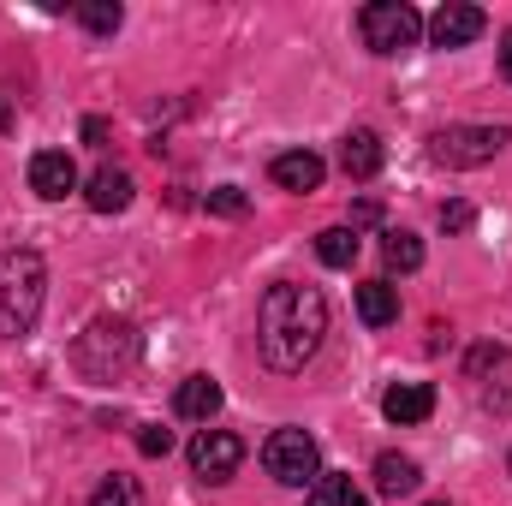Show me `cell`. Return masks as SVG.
Listing matches in <instances>:
<instances>
[{
	"instance_id": "6da1fadb",
	"label": "cell",
	"mask_w": 512,
	"mask_h": 506,
	"mask_svg": "<svg viewBox=\"0 0 512 506\" xmlns=\"http://www.w3.org/2000/svg\"><path fill=\"white\" fill-rule=\"evenodd\" d=\"M328 340V298L316 286H298V280H280L262 292L256 304V352L268 370L280 376H298Z\"/></svg>"
},
{
	"instance_id": "7a4b0ae2",
	"label": "cell",
	"mask_w": 512,
	"mask_h": 506,
	"mask_svg": "<svg viewBox=\"0 0 512 506\" xmlns=\"http://www.w3.org/2000/svg\"><path fill=\"white\" fill-rule=\"evenodd\" d=\"M42 298H48V262L30 245L0 251V340H24L42 316Z\"/></svg>"
},
{
	"instance_id": "3957f363",
	"label": "cell",
	"mask_w": 512,
	"mask_h": 506,
	"mask_svg": "<svg viewBox=\"0 0 512 506\" xmlns=\"http://www.w3.org/2000/svg\"><path fill=\"white\" fill-rule=\"evenodd\" d=\"M137 352H143V340H137V328H131L126 316H96L78 334L72 364H78V376H90V381H114L137 364Z\"/></svg>"
},
{
	"instance_id": "277c9868",
	"label": "cell",
	"mask_w": 512,
	"mask_h": 506,
	"mask_svg": "<svg viewBox=\"0 0 512 506\" xmlns=\"http://www.w3.org/2000/svg\"><path fill=\"white\" fill-rule=\"evenodd\" d=\"M262 471H268L280 489H310V483L322 477V447H316V435H304V429H274V435L262 441Z\"/></svg>"
},
{
	"instance_id": "5b68a950",
	"label": "cell",
	"mask_w": 512,
	"mask_h": 506,
	"mask_svg": "<svg viewBox=\"0 0 512 506\" xmlns=\"http://www.w3.org/2000/svg\"><path fill=\"white\" fill-rule=\"evenodd\" d=\"M358 36H364L370 54H405V48H417L423 18H417V6H405V0H370V6L358 12Z\"/></svg>"
},
{
	"instance_id": "8992f818",
	"label": "cell",
	"mask_w": 512,
	"mask_h": 506,
	"mask_svg": "<svg viewBox=\"0 0 512 506\" xmlns=\"http://www.w3.org/2000/svg\"><path fill=\"white\" fill-rule=\"evenodd\" d=\"M507 143H512L507 126H447L429 137V161H441V167H483Z\"/></svg>"
},
{
	"instance_id": "52a82bcc",
	"label": "cell",
	"mask_w": 512,
	"mask_h": 506,
	"mask_svg": "<svg viewBox=\"0 0 512 506\" xmlns=\"http://www.w3.org/2000/svg\"><path fill=\"white\" fill-rule=\"evenodd\" d=\"M239 465H245V441H239L233 429H203V435L191 441V471H197L203 483H227Z\"/></svg>"
},
{
	"instance_id": "ba28073f",
	"label": "cell",
	"mask_w": 512,
	"mask_h": 506,
	"mask_svg": "<svg viewBox=\"0 0 512 506\" xmlns=\"http://www.w3.org/2000/svg\"><path fill=\"white\" fill-rule=\"evenodd\" d=\"M423 30H429V42H435V48H471V42L489 30V18H483V6L447 0V6H441V12H435Z\"/></svg>"
},
{
	"instance_id": "9c48e42d",
	"label": "cell",
	"mask_w": 512,
	"mask_h": 506,
	"mask_svg": "<svg viewBox=\"0 0 512 506\" xmlns=\"http://www.w3.org/2000/svg\"><path fill=\"white\" fill-rule=\"evenodd\" d=\"M30 191H36L42 203L72 197V191H78V167H72V155H66V149H36V155H30Z\"/></svg>"
},
{
	"instance_id": "30bf717a",
	"label": "cell",
	"mask_w": 512,
	"mask_h": 506,
	"mask_svg": "<svg viewBox=\"0 0 512 506\" xmlns=\"http://www.w3.org/2000/svg\"><path fill=\"white\" fill-rule=\"evenodd\" d=\"M268 179H274L280 191H316V185L328 179V161H322L316 149H286V155L268 161Z\"/></svg>"
},
{
	"instance_id": "8fae6325",
	"label": "cell",
	"mask_w": 512,
	"mask_h": 506,
	"mask_svg": "<svg viewBox=\"0 0 512 506\" xmlns=\"http://www.w3.org/2000/svg\"><path fill=\"white\" fill-rule=\"evenodd\" d=\"M387 423H429L435 417V387L429 381H393L382 393Z\"/></svg>"
},
{
	"instance_id": "7c38bea8",
	"label": "cell",
	"mask_w": 512,
	"mask_h": 506,
	"mask_svg": "<svg viewBox=\"0 0 512 506\" xmlns=\"http://www.w3.org/2000/svg\"><path fill=\"white\" fill-rule=\"evenodd\" d=\"M221 399H227V393H221V381L215 376H185L179 381V393H173V411H179L185 423H209V417L221 411Z\"/></svg>"
},
{
	"instance_id": "4fadbf2b",
	"label": "cell",
	"mask_w": 512,
	"mask_h": 506,
	"mask_svg": "<svg viewBox=\"0 0 512 506\" xmlns=\"http://www.w3.org/2000/svg\"><path fill=\"white\" fill-rule=\"evenodd\" d=\"M382 161H387V149H382V137H376L370 126H358L346 143H340V167H346V179H376Z\"/></svg>"
},
{
	"instance_id": "5bb4252c",
	"label": "cell",
	"mask_w": 512,
	"mask_h": 506,
	"mask_svg": "<svg viewBox=\"0 0 512 506\" xmlns=\"http://www.w3.org/2000/svg\"><path fill=\"white\" fill-rule=\"evenodd\" d=\"M84 203H90L96 215H120V209H131V173H120V167H96L90 185H84Z\"/></svg>"
},
{
	"instance_id": "9a60e30c",
	"label": "cell",
	"mask_w": 512,
	"mask_h": 506,
	"mask_svg": "<svg viewBox=\"0 0 512 506\" xmlns=\"http://www.w3.org/2000/svg\"><path fill=\"white\" fill-rule=\"evenodd\" d=\"M417 483H423V465H417L411 453H382V459H376V495L399 501V495H411Z\"/></svg>"
},
{
	"instance_id": "2e32d148",
	"label": "cell",
	"mask_w": 512,
	"mask_h": 506,
	"mask_svg": "<svg viewBox=\"0 0 512 506\" xmlns=\"http://www.w3.org/2000/svg\"><path fill=\"white\" fill-rule=\"evenodd\" d=\"M358 322H364V328H387V322H399V286H387V280H364V286H358Z\"/></svg>"
},
{
	"instance_id": "e0dca14e",
	"label": "cell",
	"mask_w": 512,
	"mask_h": 506,
	"mask_svg": "<svg viewBox=\"0 0 512 506\" xmlns=\"http://www.w3.org/2000/svg\"><path fill=\"white\" fill-rule=\"evenodd\" d=\"M310 506H370V495H364L352 477H340V471H322V477L310 483Z\"/></svg>"
},
{
	"instance_id": "ac0fdd59",
	"label": "cell",
	"mask_w": 512,
	"mask_h": 506,
	"mask_svg": "<svg viewBox=\"0 0 512 506\" xmlns=\"http://www.w3.org/2000/svg\"><path fill=\"white\" fill-rule=\"evenodd\" d=\"M382 262L393 268V274H411V268H423V239H417V233H405V227L382 233Z\"/></svg>"
},
{
	"instance_id": "d6986e66",
	"label": "cell",
	"mask_w": 512,
	"mask_h": 506,
	"mask_svg": "<svg viewBox=\"0 0 512 506\" xmlns=\"http://www.w3.org/2000/svg\"><path fill=\"white\" fill-rule=\"evenodd\" d=\"M316 256H322L328 268H352V262H358V233H352V227H328V233H316Z\"/></svg>"
},
{
	"instance_id": "ffe728a7",
	"label": "cell",
	"mask_w": 512,
	"mask_h": 506,
	"mask_svg": "<svg viewBox=\"0 0 512 506\" xmlns=\"http://www.w3.org/2000/svg\"><path fill=\"white\" fill-rule=\"evenodd\" d=\"M90 506H143V483L126 477V471H114V477H102V483H96Z\"/></svg>"
},
{
	"instance_id": "44dd1931",
	"label": "cell",
	"mask_w": 512,
	"mask_h": 506,
	"mask_svg": "<svg viewBox=\"0 0 512 506\" xmlns=\"http://www.w3.org/2000/svg\"><path fill=\"white\" fill-rule=\"evenodd\" d=\"M78 24L96 30V36H114V30L126 24V12H120L114 0H84V6H78Z\"/></svg>"
},
{
	"instance_id": "7402d4cb",
	"label": "cell",
	"mask_w": 512,
	"mask_h": 506,
	"mask_svg": "<svg viewBox=\"0 0 512 506\" xmlns=\"http://www.w3.org/2000/svg\"><path fill=\"white\" fill-rule=\"evenodd\" d=\"M137 453H143V459H167V453H173V429L143 423V429H137Z\"/></svg>"
},
{
	"instance_id": "603a6c76",
	"label": "cell",
	"mask_w": 512,
	"mask_h": 506,
	"mask_svg": "<svg viewBox=\"0 0 512 506\" xmlns=\"http://www.w3.org/2000/svg\"><path fill=\"white\" fill-rule=\"evenodd\" d=\"M209 209H215V215H245L251 197H245L239 185H215V191H209Z\"/></svg>"
},
{
	"instance_id": "cb8c5ba5",
	"label": "cell",
	"mask_w": 512,
	"mask_h": 506,
	"mask_svg": "<svg viewBox=\"0 0 512 506\" xmlns=\"http://www.w3.org/2000/svg\"><path fill=\"white\" fill-rule=\"evenodd\" d=\"M471 221H477L471 203H447V209H441V227H447V233H471Z\"/></svg>"
},
{
	"instance_id": "d4e9b609",
	"label": "cell",
	"mask_w": 512,
	"mask_h": 506,
	"mask_svg": "<svg viewBox=\"0 0 512 506\" xmlns=\"http://www.w3.org/2000/svg\"><path fill=\"white\" fill-rule=\"evenodd\" d=\"M376 221H382V203H376V197H364V203L352 209V233H364V227H376Z\"/></svg>"
},
{
	"instance_id": "484cf974",
	"label": "cell",
	"mask_w": 512,
	"mask_h": 506,
	"mask_svg": "<svg viewBox=\"0 0 512 506\" xmlns=\"http://www.w3.org/2000/svg\"><path fill=\"white\" fill-rule=\"evenodd\" d=\"M84 137H90L96 149H108V120H84Z\"/></svg>"
},
{
	"instance_id": "4316f807",
	"label": "cell",
	"mask_w": 512,
	"mask_h": 506,
	"mask_svg": "<svg viewBox=\"0 0 512 506\" xmlns=\"http://www.w3.org/2000/svg\"><path fill=\"white\" fill-rule=\"evenodd\" d=\"M489 364H501V346H483V352L471 358V376H477V370H489Z\"/></svg>"
},
{
	"instance_id": "83f0119b",
	"label": "cell",
	"mask_w": 512,
	"mask_h": 506,
	"mask_svg": "<svg viewBox=\"0 0 512 506\" xmlns=\"http://www.w3.org/2000/svg\"><path fill=\"white\" fill-rule=\"evenodd\" d=\"M501 72H507V78H512V30H507V36H501Z\"/></svg>"
},
{
	"instance_id": "f1b7e54d",
	"label": "cell",
	"mask_w": 512,
	"mask_h": 506,
	"mask_svg": "<svg viewBox=\"0 0 512 506\" xmlns=\"http://www.w3.org/2000/svg\"><path fill=\"white\" fill-rule=\"evenodd\" d=\"M12 126V102H6V96H0V131Z\"/></svg>"
},
{
	"instance_id": "f546056e",
	"label": "cell",
	"mask_w": 512,
	"mask_h": 506,
	"mask_svg": "<svg viewBox=\"0 0 512 506\" xmlns=\"http://www.w3.org/2000/svg\"><path fill=\"white\" fill-rule=\"evenodd\" d=\"M507 471H512V453H507Z\"/></svg>"
},
{
	"instance_id": "4dcf8cb0",
	"label": "cell",
	"mask_w": 512,
	"mask_h": 506,
	"mask_svg": "<svg viewBox=\"0 0 512 506\" xmlns=\"http://www.w3.org/2000/svg\"><path fill=\"white\" fill-rule=\"evenodd\" d=\"M429 506H447V501H429Z\"/></svg>"
}]
</instances>
